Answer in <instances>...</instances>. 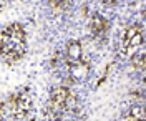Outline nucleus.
Returning a JSON list of instances; mask_svg holds the SVG:
<instances>
[{
    "instance_id": "4",
    "label": "nucleus",
    "mask_w": 146,
    "mask_h": 121,
    "mask_svg": "<svg viewBox=\"0 0 146 121\" xmlns=\"http://www.w3.org/2000/svg\"><path fill=\"white\" fill-rule=\"evenodd\" d=\"M72 91L65 86H58L52 91L50 96V106H52V111L53 113H60L68 110L70 103H72Z\"/></svg>"
},
{
    "instance_id": "5",
    "label": "nucleus",
    "mask_w": 146,
    "mask_h": 121,
    "mask_svg": "<svg viewBox=\"0 0 146 121\" xmlns=\"http://www.w3.org/2000/svg\"><path fill=\"white\" fill-rule=\"evenodd\" d=\"M106 30H108V22L103 19L101 15H95L91 19V32H93V35L101 37V35L106 33Z\"/></svg>"
},
{
    "instance_id": "3",
    "label": "nucleus",
    "mask_w": 146,
    "mask_h": 121,
    "mask_svg": "<svg viewBox=\"0 0 146 121\" xmlns=\"http://www.w3.org/2000/svg\"><path fill=\"white\" fill-rule=\"evenodd\" d=\"M7 110L13 118H25L28 113L32 111V96L27 90H18L13 95H10L7 101Z\"/></svg>"
},
{
    "instance_id": "9",
    "label": "nucleus",
    "mask_w": 146,
    "mask_h": 121,
    "mask_svg": "<svg viewBox=\"0 0 146 121\" xmlns=\"http://www.w3.org/2000/svg\"><path fill=\"white\" fill-rule=\"evenodd\" d=\"M2 116H3V104L0 103V120H2Z\"/></svg>"
},
{
    "instance_id": "6",
    "label": "nucleus",
    "mask_w": 146,
    "mask_h": 121,
    "mask_svg": "<svg viewBox=\"0 0 146 121\" xmlns=\"http://www.w3.org/2000/svg\"><path fill=\"white\" fill-rule=\"evenodd\" d=\"M126 121H145V110L141 106H133Z\"/></svg>"
},
{
    "instance_id": "1",
    "label": "nucleus",
    "mask_w": 146,
    "mask_h": 121,
    "mask_svg": "<svg viewBox=\"0 0 146 121\" xmlns=\"http://www.w3.org/2000/svg\"><path fill=\"white\" fill-rule=\"evenodd\" d=\"M27 53V35L20 23H10L0 33V56L15 63Z\"/></svg>"
},
{
    "instance_id": "7",
    "label": "nucleus",
    "mask_w": 146,
    "mask_h": 121,
    "mask_svg": "<svg viewBox=\"0 0 146 121\" xmlns=\"http://www.w3.org/2000/svg\"><path fill=\"white\" fill-rule=\"evenodd\" d=\"M68 55H70V60H72V61L80 60V56H82V48H80V45H78L76 42H72V43H70V47H68Z\"/></svg>"
},
{
    "instance_id": "2",
    "label": "nucleus",
    "mask_w": 146,
    "mask_h": 121,
    "mask_svg": "<svg viewBox=\"0 0 146 121\" xmlns=\"http://www.w3.org/2000/svg\"><path fill=\"white\" fill-rule=\"evenodd\" d=\"M119 50L128 58H133V56L139 55V53H145V48H143V32H141V28L138 25H131V27H128L125 30Z\"/></svg>"
},
{
    "instance_id": "10",
    "label": "nucleus",
    "mask_w": 146,
    "mask_h": 121,
    "mask_svg": "<svg viewBox=\"0 0 146 121\" xmlns=\"http://www.w3.org/2000/svg\"><path fill=\"white\" fill-rule=\"evenodd\" d=\"M53 121H60V120H53Z\"/></svg>"
},
{
    "instance_id": "8",
    "label": "nucleus",
    "mask_w": 146,
    "mask_h": 121,
    "mask_svg": "<svg viewBox=\"0 0 146 121\" xmlns=\"http://www.w3.org/2000/svg\"><path fill=\"white\" fill-rule=\"evenodd\" d=\"M131 63H133V66L138 68V70H145V53H139V55L133 56V58H131Z\"/></svg>"
}]
</instances>
